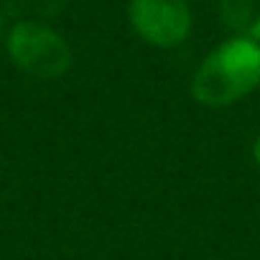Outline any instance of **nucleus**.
<instances>
[{"label": "nucleus", "mask_w": 260, "mask_h": 260, "mask_svg": "<svg viewBox=\"0 0 260 260\" xmlns=\"http://www.w3.org/2000/svg\"><path fill=\"white\" fill-rule=\"evenodd\" d=\"M260 87V44L237 36L219 44L197 69L191 94L207 107H227Z\"/></svg>", "instance_id": "nucleus-1"}, {"label": "nucleus", "mask_w": 260, "mask_h": 260, "mask_svg": "<svg viewBox=\"0 0 260 260\" xmlns=\"http://www.w3.org/2000/svg\"><path fill=\"white\" fill-rule=\"evenodd\" d=\"M8 54L18 69L39 79H59L72 67L67 41L44 23L21 21L8 36Z\"/></svg>", "instance_id": "nucleus-2"}, {"label": "nucleus", "mask_w": 260, "mask_h": 260, "mask_svg": "<svg viewBox=\"0 0 260 260\" xmlns=\"http://www.w3.org/2000/svg\"><path fill=\"white\" fill-rule=\"evenodd\" d=\"M127 16L136 34L158 49L179 46L191 31V13L184 0H130Z\"/></svg>", "instance_id": "nucleus-3"}, {"label": "nucleus", "mask_w": 260, "mask_h": 260, "mask_svg": "<svg viewBox=\"0 0 260 260\" xmlns=\"http://www.w3.org/2000/svg\"><path fill=\"white\" fill-rule=\"evenodd\" d=\"M250 39L260 44V16H257V18L252 21V26H250Z\"/></svg>", "instance_id": "nucleus-4"}, {"label": "nucleus", "mask_w": 260, "mask_h": 260, "mask_svg": "<svg viewBox=\"0 0 260 260\" xmlns=\"http://www.w3.org/2000/svg\"><path fill=\"white\" fill-rule=\"evenodd\" d=\"M252 156H255V164L260 166V136H257V141H255V146H252Z\"/></svg>", "instance_id": "nucleus-5"}]
</instances>
